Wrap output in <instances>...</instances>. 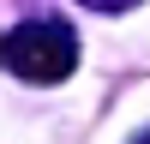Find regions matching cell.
Masks as SVG:
<instances>
[{"mask_svg":"<svg viewBox=\"0 0 150 144\" xmlns=\"http://www.w3.org/2000/svg\"><path fill=\"white\" fill-rule=\"evenodd\" d=\"M138 144H150V132H144V138H138Z\"/></svg>","mask_w":150,"mask_h":144,"instance_id":"obj_2","label":"cell"},{"mask_svg":"<svg viewBox=\"0 0 150 144\" xmlns=\"http://www.w3.org/2000/svg\"><path fill=\"white\" fill-rule=\"evenodd\" d=\"M0 60H6V72H18L24 84H60L78 66V42H72V30L60 18H24V24L6 30Z\"/></svg>","mask_w":150,"mask_h":144,"instance_id":"obj_1","label":"cell"}]
</instances>
